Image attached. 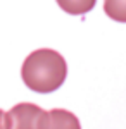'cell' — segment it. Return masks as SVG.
I'll return each mask as SVG.
<instances>
[{
    "label": "cell",
    "instance_id": "obj_1",
    "mask_svg": "<svg viewBox=\"0 0 126 129\" xmlns=\"http://www.w3.org/2000/svg\"><path fill=\"white\" fill-rule=\"evenodd\" d=\"M21 78L35 93H52L68 78L66 59L52 48H38L23 62Z\"/></svg>",
    "mask_w": 126,
    "mask_h": 129
},
{
    "label": "cell",
    "instance_id": "obj_2",
    "mask_svg": "<svg viewBox=\"0 0 126 129\" xmlns=\"http://www.w3.org/2000/svg\"><path fill=\"white\" fill-rule=\"evenodd\" d=\"M45 117H47V110L28 102L17 103L7 112L10 129H43Z\"/></svg>",
    "mask_w": 126,
    "mask_h": 129
},
{
    "label": "cell",
    "instance_id": "obj_3",
    "mask_svg": "<svg viewBox=\"0 0 126 129\" xmlns=\"http://www.w3.org/2000/svg\"><path fill=\"white\" fill-rule=\"evenodd\" d=\"M43 129H81V124L73 112L64 109H52L47 110Z\"/></svg>",
    "mask_w": 126,
    "mask_h": 129
},
{
    "label": "cell",
    "instance_id": "obj_4",
    "mask_svg": "<svg viewBox=\"0 0 126 129\" xmlns=\"http://www.w3.org/2000/svg\"><path fill=\"white\" fill-rule=\"evenodd\" d=\"M57 5L64 12H68L71 16H81L87 14L95 7L97 0H55Z\"/></svg>",
    "mask_w": 126,
    "mask_h": 129
},
{
    "label": "cell",
    "instance_id": "obj_5",
    "mask_svg": "<svg viewBox=\"0 0 126 129\" xmlns=\"http://www.w3.org/2000/svg\"><path fill=\"white\" fill-rule=\"evenodd\" d=\"M106 14L116 22H126V0H104Z\"/></svg>",
    "mask_w": 126,
    "mask_h": 129
},
{
    "label": "cell",
    "instance_id": "obj_6",
    "mask_svg": "<svg viewBox=\"0 0 126 129\" xmlns=\"http://www.w3.org/2000/svg\"><path fill=\"white\" fill-rule=\"evenodd\" d=\"M0 129H10L9 127V120H7V112L0 109Z\"/></svg>",
    "mask_w": 126,
    "mask_h": 129
}]
</instances>
